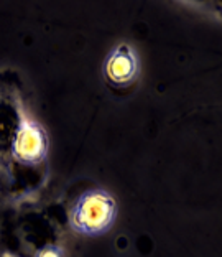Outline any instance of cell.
<instances>
[{"mask_svg": "<svg viewBox=\"0 0 222 257\" xmlns=\"http://www.w3.org/2000/svg\"><path fill=\"white\" fill-rule=\"evenodd\" d=\"M117 216L115 200L104 190L86 191L71 209V226L86 236H99L110 229Z\"/></svg>", "mask_w": 222, "mask_h": 257, "instance_id": "obj_1", "label": "cell"}, {"mask_svg": "<svg viewBox=\"0 0 222 257\" xmlns=\"http://www.w3.org/2000/svg\"><path fill=\"white\" fill-rule=\"evenodd\" d=\"M48 152V137L35 122H23L14 140V157L22 163L35 165L42 162Z\"/></svg>", "mask_w": 222, "mask_h": 257, "instance_id": "obj_2", "label": "cell"}, {"mask_svg": "<svg viewBox=\"0 0 222 257\" xmlns=\"http://www.w3.org/2000/svg\"><path fill=\"white\" fill-rule=\"evenodd\" d=\"M106 78L117 86L130 84L138 74V60L137 55L127 43L119 45L109 55L104 64Z\"/></svg>", "mask_w": 222, "mask_h": 257, "instance_id": "obj_3", "label": "cell"}, {"mask_svg": "<svg viewBox=\"0 0 222 257\" xmlns=\"http://www.w3.org/2000/svg\"><path fill=\"white\" fill-rule=\"evenodd\" d=\"M37 257H64V254H63V250L60 247L48 246V247L40 249L37 252Z\"/></svg>", "mask_w": 222, "mask_h": 257, "instance_id": "obj_4", "label": "cell"}]
</instances>
